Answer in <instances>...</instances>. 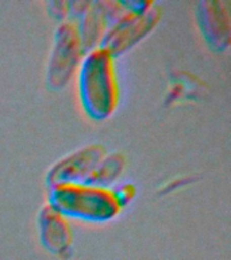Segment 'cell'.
I'll return each mask as SVG.
<instances>
[{
  "instance_id": "6",
  "label": "cell",
  "mask_w": 231,
  "mask_h": 260,
  "mask_svg": "<svg viewBox=\"0 0 231 260\" xmlns=\"http://www.w3.org/2000/svg\"><path fill=\"white\" fill-rule=\"evenodd\" d=\"M196 19L204 40L216 52L230 46V6L222 0H204L196 6Z\"/></svg>"
},
{
  "instance_id": "11",
  "label": "cell",
  "mask_w": 231,
  "mask_h": 260,
  "mask_svg": "<svg viewBox=\"0 0 231 260\" xmlns=\"http://www.w3.org/2000/svg\"><path fill=\"white\" fill-rule=\"evenodd\" d=\"M192 179L190 178H178V179H173V180H170V182L165 183L161 188V194H166V192H170V191H174L176 188H180V187H184L185 184L190 182Z\"/></svg>"
},
{
  "instance_id": "9",
  "label": "cell",
  "mask_w": 231,
  "mask_h": 260,
  "mask_svg": "<svg viewBox=\"0 0 231 260\" xmlns=\"http://www.w3.org/2000/svg\"><path fill=\"white\" fill-rule=\"evenodd\" d=\"M126 168V157L119 152L105 153V156L97 164L96 168L89 175V178L84 183L93 186L107 187L112 188L118 183L119 178Z\"/></svg>"
},
{
  "instance_id": "2",
  "label": "cell",
  "mask_w": 231,
  "mask_h": 260,
  "mask_svg": "<svg viewBox=\"0 0 231 260\" xmlns=\"http://www.w3.org/2000/svg\"><path fill=\"white\" fill-rule=\"evenodd\" d=\"M48 203L68 219L97 223L112 221L123 210L112 188L88 183H61L49 187Z\"/></svg>"
},
{
  "instance_id": "3",
  "label": "cell",
  "mask_w": 231,
  "mask_h": 260,
  "mask_svg": "<svg viewBox=\"0 0 231 260\" xmlns=\"http://www.w3.org/2000/svg\"><path fill=\"white\" fill-rule=\"evenodd\" d=\"M85 53L76 23L70 19L60 22L53 37L52 52L46 69L49 88L54 91L65 88L77 75Z\"/></svg>"
},
{
  "instance_id": "10",
  "label": "cell",
  "mask_w": 231,
  "mask_h": 260,
  "mask_svg": "<svg viewBox=\"0 0 231 260\" xmlns=\"http://www.w3.org/2000/svg\"><path fill=\"white\" fill-rule=\"evenodd\" d=\"M112 191L123 207L127 206L137 194V188L133 183H117L112 187Z\"/></svg>"
},
{
  "instance_id": "1",
  "label": "cell",
  "mask_w": 231,
  "mask_h": 260,
  "mask_svg": "<svg viewBox=\"0 0 231 260\" xmlns=\"http://www.w3.org/2000/svg\"><path fill=\"white\" fill-rule=\"evenodd\" d=\"M117 58L103 48H95L84 54L77 71L79 101L88 118L93 121L108 119L121 102Z\"/></svg>"
},
{
  "instance_id": "5",
  "label": "cell",
  "mask_w": 231,
  "mask_h": 260,
  "mask_svg": "<svg viewBox=\"0 0 231 260\" xmlns=\"http://www.w3.org/2000/svg\"><path fill=\"white\" fill-rule=\"evenodd\" d=\"M105 153L107 150L100 144H89L66 154L48 171V186L52 187L61 183H84Z\"/></svg>"
},
{
  "instance_id": "4",
  "label": "cell",
  "mask_w": 231,
  "mask_h": 260,
  "mask_svg": "<svg viewBox=\"0 0 231 260\" xmlns=\"http://www.w3.org/2000/svg\"><path fill=\"white\" fill-rule=\"evenodd\" d=\"M160 19L161 8L157 4L142 14L127 11L107 28L100 42V48L105 49L117 58L149 36Z\"/></svg>"
},
{
  "instance_id": "7",
  "label": "cell",
  "mask_w": 231,
  "mask_h": 260,
  "mask_svg": "<svg viewBox=\"0 0 231 260\" xmlns=\"http://www.w3.org/2000/svg\"><path fill=\"white\" fill-rule=\"evenodd\" d=\"M40 240L49 252L68 257L73 249V231L69 219L49 203L44 205L38 214Z\"/></svg>"
},
{
  "instance_id": "8",
  "label": "cell",
  "mask_w": 231,
  "mask_h": 260,
  "mask_svg": "<svg viewBox=\"0 0 231 260\" xmlns=\"http://www.w3.org/2000/svg\"><path fill=\"white\" fill-rule=\"evenodd\" d=\"M73 22L76 23L85 52L99 48L107 28L109 27L108 16L103 7V2H89L87 10L79 19Z\"/></svg>"
}]
</instances>
